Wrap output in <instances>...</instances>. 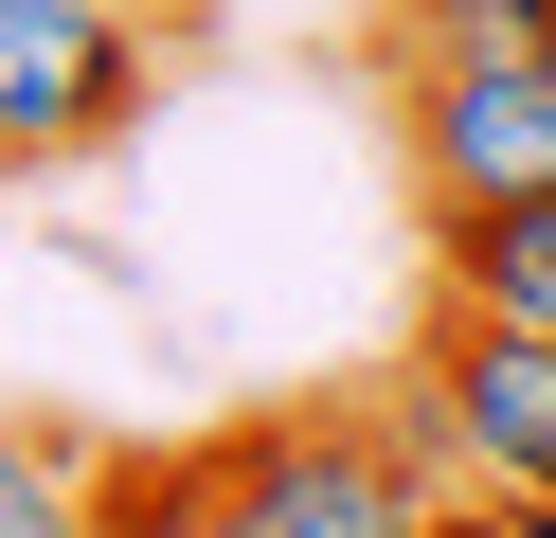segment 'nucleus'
Masks as SVG:
<instances>
[{
  "label": "nucleus",
  "mask_w": 556,
  "mask_h": 538,
  "mask_svg": "<svg viewBox=\"0 0 556 538\" xmlns=\"http://www.w3.org/2000/svg\"><path fill=\"white\" fill-rule=\"evenodd\" d=\"M467 449L431 430V395H288V413L216 430V521L198 538H431Z\"/></svg>",
  "instance_id": "obj_1"
},
{
  "label": "nucleus",
  "mask_w": 556,
  "mask_h": 538,
  "mask_svg": "<svg viewBox=\"0 0 556 538\" xmlns=\"http://www.w3.org/2000/svg\"><path fill=\"white\" fill-rule=\"evenodd\" d=\"M162 108V0H0V179H73Z\"/></svg>",
  "instance_id": "obj_2"
},
{
  "label": "nucleus",
  "mask_w": 556,
  "mask_h": 538,
  "mask_svg": "<svg viewBox=\"0 0 556 538\" xmlns=\"http://www.w3.org/2000/svg\"><path fill=\"white\" fill-rule=\"evenodd\" d=\"M413 395H431V430L467 449V485H556V323H503V305H448L431 287Z\"/></svg>",
  "instance_id": "obj_3"
},
{
  "label": "nucleus",
  "mask_w": 556,
  "mask_h": 538,
  "mask_svg": "<svg viewBox=\"0 0 556 538\" xmlns=\"http://www.w3.org/2000/svg\"><path fill=\"white\" fill-rule=\"evenodd\" d=\"M413 90V179L448 198H556V72L539 36H503V54H448V72H395Z\"/></svg>",
  "instance_id": "obj_4"
},
{
  "label": "nucleus",
  "mask_w": 556,
  "mask_h": 538,
  "mask_svg": "<svg viewBox=\"0 0 556 538\" xmlns=\"http://www.w3.org/2000/svg\"><path fill=\"white\" fill-rule=\"evenodd\" d=\"M431 287L503 305V323H556V198H448L431 215Z\"/></svg>",
  "instance_id": "obj_5"
},
{
  "label": "nucleus",
  "mask_w": 556,
  "mask_h": 538,
  "mask_svg": "<svg viewBox=\"0 0 556 538\" xmlns=\"http://www.w3.org/2000/svg\"><path fill=\"white\" fill-rule=\"evenodd\" d=\"M90 502H109V449L73 413H0V538H90Z\"/></svg>",
  "instance_id": "obj_6"
},
{
  "label": "nucleus",
  "mask_w": 556,
  "mask_h": 538,
  "mask_svg": "<svg viewBox=\"0 0 556 538\" xmlns=\"http://www.w3.org/2000/svg\"><path fill=\"white\" fill-rule=\"evenodd\" d=\"M198 521H216V430H198V449H109L90 538H198Z\"/></svg>",
  "instance_id": "obj_7"
},
{
  "label": "nucleus",
  "mask_w": 556,
  "mask_h": 538,
  "mask_svg": "<svg viewBox=\"0 0 556 538\" xmlns=\"http://www.w3.org/2000/svg\"><path fill=\"white\" fill-rule=\"evenodd\" d=\"M431 538H556V485H448Z\"/></svg>",
  "instance_id": "obj_8"
},
{
  "label": "nucleus",
  "mask_w": 556,
  "mask_h": 538,
  "mask_svg": "<svg viewBox=\"0 0 556 538\" xmlns=\"http://www.w3.org/2000/svg\"><path fill=\"white\" fill-rule=\"evenodd\" d=\"M539 72H556V0H539Z\"/></svg>",
  "instance_id": "obj_9"
},
{
  "label": "nucleus",
  "mask_w": 556,
  "mask_h": 538,
  "mask_svg": "<svg viewBox=\"0 0 556 538\" xmlns=\"http://www.w3.org/2000/svg\"><path fill=\"white\" fill-rule=\"evenodd\" d=\"M162 18H180V0H162Z\"/></svg>",
  "instance_id": "obj_10"
}]
</instances>
